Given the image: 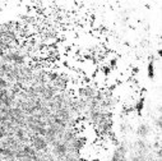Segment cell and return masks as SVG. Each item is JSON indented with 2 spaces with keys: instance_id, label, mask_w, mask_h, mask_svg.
<instances>
[{
  "instance_id": "6da1fadb",
  "label": "cell",
  "mask_w": 162,
  "mask_h": 161,
  "mask_svg": "<svg viewBox=\"0 0 162 161\" xmlns=\"http://www.w3.org/2000/svg\"><path fill=\"white\" fill-rule=\"evenodd\" d=\"M151 133V128H150V125L146 124V123H142V124H139L138 125V128H137V134L139 135V137H142V138H146L148 137Z\"/></svg>"
},
{
  "instance_id": "7a4b0ae2",
  "label": "cell",
  "mask_w": 162,
  "mask_h": 161,
  "mask_svg": "<svg viewBox=\"0 0 162 161\" xmlns=\"http://www.w3.org/2000/svg\"><path fill=\"white\" fill-rule=\"evenodd\" d=\"M155 74H156V68H155V60H153V56L150 58V61H148V65H147V75L150 79L155 78Z\"/></svg>"
},
{
  "instance_id": "3957f363",
  "label": "cell",
  "mask_w": 162,
  "mask_h": 161,
  "mask_svg": "<svg viewBox=\"0 0 162 161\" xmlns=\"http://www.w3.org/2000/svg\"><path fill=\"white\" fill-rule=\"evenodd\" d=\"M133 109L137 111L138 115H142V111L144 109V97H139L133 105Z\"/></svg>"
}]
</instances>
